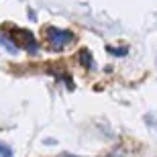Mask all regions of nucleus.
<instances>
[{
  "mask_svg": "<svg viewBox=\"0 0 157 157\" xmlns=\"http://www.w3.org/2000/svg\"><path fill=\"white\" fill-rule=\"evenodd\" d=\"M0 47H4L6 51L12 53V55H17V53H18V45H17V43H12L10 35H2V33H0Z\"/></svg>",
  "mask_w": 157,
  "mask_h": 157,
  "instance_id": "20e7f679",
  "label": "nucleus"
},
{
  "mask_svg": "<svg viewBox=\"0 0 157 157\" xmlns=\"http://www.w3.org/2000/svg\"><path fill=\"white\" fill-rule=\"evenodd\" d=\"M61 157H76V155H70V153H63V155Z\"/></svg>",
  "mask_w": 157,
  "mask_h": 157,
  "instance_id": "0eeeda50",
  "label": "nucleus"
},
{
  "mask_svg": "<svg viewBox=\"0 0 157 157\" xmlns=\"http://www.w3.org/2000/svg\"><path fill=\"white\" fill-rule=\"evenodd\" d=\"M45 41L51 51H63L67 45L76 41V35L67 29H59V27H47L45 29Z\"/></svg>",
  "mask_w": 157,
  "mask_h": 157,
  "instance_id": "f257e3e1",
  "label": "nucleus"
},
{
  "mask_svg": "<svg viewBox=\"0 0 157 157\" xmlns=\"http://www.w3.org/2000/svg\"><path fill=\"white\" fill-rule=\"evenodd\" d=\"M0 157H14V151H12L10 145H6L0 141Z\"/></svg>",
  "mask_w": 157,
  "mask_h": 157,
  "instance_id": "423d86ee",
  "label": "nucleus"
},
{
  "mask_svg": "<svg viewBox=\"0 0 157 157\" xmlns=\"http://www.w3.org/2000/svg\"><path fill=\"white\" fill-rule=\"evenodd\" d=\"M106 51L114 55V57H124L128 53V47H112V45H106Z\"/></svg>",
  "mask_w": 157,
  "mask_h": 157,
  "instance_id": "39448f33",
  "label": "nucleus"
},
{
  "mask_svg": "<svg viewBox=\"0 0 157 157\" xmlns=\"http://www.w3.org/2000/svg\"><path fill=\"white\" fill-rule=\"evenodd\" d=\"M17 33H18V37H21L23 49L29 53V55H35L37 49H39V41L35 39V35H33L31 31H27V29H17Z\"/></svg>",
  "mask_w": 157,
  "mask_h": 157,
  "instance_id": "f03ea898",
  "label": "nucleus"
},
{
  "mask_svg": "<svg viewBox=\"0 0 157 157\" xmlns=\"http://www.w3.org/2000/svg\"><path fill=\"white\" fill-rule=\"evenodd\" d=\"M78 61L82 63L84 70H94L96 67V61H94V55L90 49H80L78 51Z\"/></svg>",
  "mask_w": 157,
  "mask_h": 157,
  "instance_id": "7ed1b4c3",
  "label": "nucleus"
}]
</instances>
